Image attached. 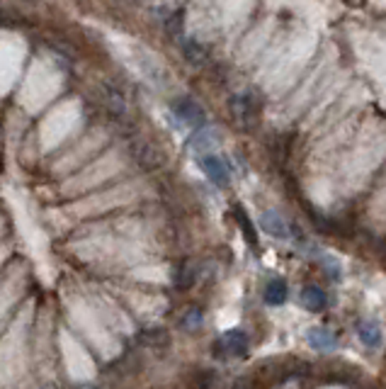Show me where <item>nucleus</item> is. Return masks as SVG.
<instances>
[{
	"instance_id": "obj_14",
	"label": "nucleus",
	"mask_w": 386,
	"mask_h": 389,
	"mask_svg": "<svg viewBox=\"0 0 386 389\" xmlns=\"http://www.w3.org/2000/svg\"><path fill=\"white\" fill-rule=\"evenodd\" d=\"M182 49H185V56L189 63H194V66H204L207 63V49L199 42H194V39L192 42H185Z\"/></svg>"
},
{
	"instance_id": "obj_5",
	"label": "nucleus",
	"mask_w": 386,
	"mask_h": 389,
	"mask_svg": "<svg viewBox=\"0 0 386 389\" xmlns=\"http://www.w3.org/2000/svg\"><path fill=\"white\" fill-rule=\"evenodd\" d=\"M260 229H263L265 234H270L272 239H289L292 237V227L287 224V219L280 214V212L275 209H267L263 217H260Z\"/></svg>"
},
{
	"instance_id": "obj_11",
	"label": "nucleus",
	"mask_w": 386,
	"mask_h": 389,
	"mask_svg": "<svg viewBox=\"0 0 386 389\" xmlns=\"http://www.w3.org/2000/svg\"><path fill=\"white\" fill-rule=\"evenodd\" d=\"M358 336L367 348H379L384 341V333L377 321H360L358 323Z\"/></svg>"
},
{
	"instance_id": "obj_10",
	"label": "nucleus",
	"mask_w": 386,
	"mask_h": 389,
	"mask_svg": "<svg viewBox=\"0 0 386 389\" xmlns=\"http://www.w3.org/2000/svg\"><path fill=\"white\" fill-rule=\"evenodd\" d=\"M173 282H175L177 290H182V292L189 290V287H192L194 282H197V265L189 263V261H182V263L175 268Z\"/></svg>"
},
{
	"instance_id": "obj_12",
	"label": "nucleus",
	"mask_w": 386,
	"mask_h": 389,
	"mask_svg": "<svg viewBox=\"0 0 386 389\" xmlns=\"http://www.w3.org/2000/svg\"><path fill=\"white\" fill-rule=\"evenodd\" d=\"M287 297H289V287L282 278H275V280L267 282V287H265V302L267 304L282 306L284 302H287Z\"/></svg>"
},
{
	"instance_id": "obj_4",
	"label": "nucleus",
	"mask_w": 386,
	"mask_h": 389,
	"mask_svg": "<svg viewBox=\"0 0 386 389\" xmlns=\"http://www.w3.org/2000/svg\"><path fill=\"white\" fill-rule=\"evenodd\" d=\"M199 166L202 170L207 173V178H209L214 185L219 187H226L229 180H231V173H229V166L226 161H224L219 153H209V156H202L199 158Z\"/></svg>"
},
{
	"instance_id": "obj_7",
	"label": "nucleus",
	"mask_w": 386,
	"mask_h": 389,
	"mask_svg": "<svg viewBox=\"0 0 386 389\" xmlns=\"http://www.w3.org/2000/svg\"><path fill=\"white\" fill-rule=\"evenodd\" d=\"M219 144V134L212 132V129H197L189 139V149L194 151V156H209L212 149H217Z\"/></svg>"
},
{
	"instance_id": "obj_1",
	"label": "nucleus",
	"mask_w": 386,
	"mask_h": 389,
	"mask_svg": "<svg viewBox=\"0 0 386 389\" xmlns=\"http://www.w3.org/2000/svg\"><path fill=\"white\" fill-rule=\"evenodd\" d=\"M229 110H231V117H234L236 125H239L241 129H246V132L258 125L260 105H258V98L253 95V90L239 93V95H231Z\"/></svg>"
},
{
	"instance_id": "obj_6",
	"label": "nucleus",
	"mask_w": 386,
	"mask_h": 389,
	"mask_svg": "<svg viewBox=\"0 0 386 389\" xmlns=\"http://www.w3.org/2000/svg\"><path fill=\"white\" fill-rule=\"evenodd\" d=\"M132 153L136 158V163L144 168H158L160 163H163V158H160V151L156 149L153 144H148V141H134L132 144Z\"/></svg>"
},
{
	"instance_id": "obj_15",
	"label": "nucleus",
	"mask_w": 386,
	"mask_h": 389,
	"mask_svg": "<svg viewBox=\"0 0 386 389\" xmlns=\"http://www.w3.org/2000/svg\"><path fill=\"white\" fill-rule=\"evenodd\" d=\"M202 319H204L202 311L197 309V306H192V309L182 316V328H185V331H197V328L202 326Z\"/></svg>"
},
{
	"instance_id": "obj_16",
	"label": "nucleus",
	"mask_w": 386,
	"mask_h": 389,
	"mask_svg": "<svg viewBox=\"0 0 386 389\" xmlns=\"http://www.w3.org/2000/svg\"><path fill=\"white\" fill-rule=\"evenodd\" d=\"M323 265H325V273H328L330 280H340V265L333 258H323Z\"/></svg>"
},
{
	"instance_id": "obj_3",
	"label": "nucleus",
	"mask_w": 386,
	"mask_h": 389,
	"mask_svg": "<svg viewBox=\"0 0 386 389\" xmlns=\"http://www.w3.org/2000/svg\"><path fill=\"white\" fill-rule=\"evenodd\" d=\"M170 110H173V115L177 117L180 122H185V125L194 127V129H202L207 122V115L204 110H202V105L197 100L182 95V98H175L173 103H170Z\"/></svg>"
},
{
	"instance_id": "obj_9",
	"label": "nucleus",
	"mask_w": 386,
	"mask_h": 389,
	"mask_svg": "<svg viewBox=\"0 0 386 389\" xmlns=\"http://www.w3.org/2000/svg\"><path fill=\"white\" fill-rule=\"evenodd\" d=\"M306 341H308V346L316 348V351H333V348L338 346V338L328 331V328H323V326L308 328Z\"/></svg>"
},
{
	"instance_id": "obj_2",
	"label": "nucleus",
	"mask_w": 386,
	"mask_h": 389,
	"mask_svg": "<svg viewBox=\"0 0 386 389\" xmlns=\"http://www.w3.org/2000/svg\"><path fill=\"white\" fill-rule=\"evenodd\" d=\"M251 348V338L243 328H231L221 336L219 341H214V356L217 358H243Z\"/></svg>"
},
{
	"instance_id": "obj_8",
	"label": "nucleus",
	"mask_w": 386,
	"mask_h": 389,
	"mask_svg": "<svg viewBox=\"0 0 386 389\" xmlns=\"http://www.w3.org/2000/svg\"><path fill=\"white\" fill-rule=\"evenodd\" d=\"M301 304H304L308 311H323L325 306H328V294L316 285H306L304 290H301Z\"/></svg>"
},
{
	"instance_id": "obj_13",
	"label": "nucleus",
	"mask_w": 386,
	"mask_h": 389,
	"mask_svg": "<svg viewBox=\"0 0 386 389\" xmlns=\"http://www.w3.org/2000/svg\"><path fill=\"white\" fill-rule=\"evenodd\" d=\"M234 217H236V222L241 224V229H243V237H246L248 244H251L253 249H255V246H258V237H255V229H253V224H251V219H248V217H246V212H243L241 204H236V207H234Z\"/></svg>"
}]
</instances>
